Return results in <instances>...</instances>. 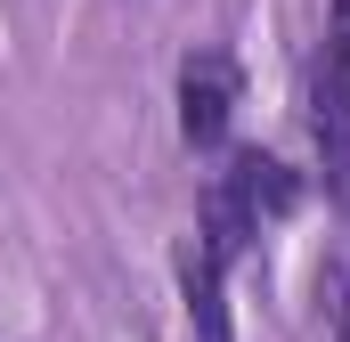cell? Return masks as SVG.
Masks as SVG:
<instances>
[{
  "label": "cell",
  "instance_id": "3957f363",
  "mask_svg": "<svg viewBox=\"0 0 350 342\" xmlns=\"http://www.w3.org/2000/svg\"><path fill=\"white\" fill-rule=\"evenodd\" d=\"M220 285H228V261L204 253V245L187 237V253H179V293H187V326H196V342H237V334H228V302H220Z\"/></svg>",
  "mask_w": 350,
  "mask_h": 342
},
{
  "label": "cell",
  "instance_id": "6da1fadb",
  "mask_svg": "<svg viewBox=\"0 0 350 342\" xmlns=\"http://www.w3.org/2000/svg\"><path fill=\"white\" fill-rule=\"evenodd\" d=\"M237 114V57L228 49H196L179 66V139L187 147H220Z\"/></svg>",
  "mask_w": 350,
  "mask_h": 342
},
{
  "label": "cell",
  "instance_id": "7a4b0ae2",
  "mask_svg": "<svg viewBox=\"0 0 350 342\" xmlns=\"http://www.w3.org/2000/svg\"><path fill=\"white\" fill-rule=\"evenodd\" d=\"M212 187H220V196H228V204H237L253 228H261V220H285V212L301 204V179H293V163H277V155H261V147H245V155L220 171Z\"/></svg>",
  "mask_w": 350,
  "mask_h": 342
},
{
  "label": "cell",
  "instance_id": "5b68a950",
  "mask_svg": "<svg viewBox=\"0 0 350 342\" xmlns=\"http://www.w3.org/2000/svg\"><path fill=\"white\" fill-rule=\"evenodd\" d=\"M334 326H342V342H350V302H342V318H334Z\"/></svg>",
  "mask_w": 350,
  "mask_h": 342
},
{
  "label": "cell",
  "instance_id": "277c9868",
  "mask_svg": "<svg viewBox=\"0 0 350 342\" xmlns=\"http://www.w3.org/2000/svg\"><path fill=\"white\" fill-rule=\"evenodd\" d=\"M318 106L350 114V0L326 8V74H318Z\"/></svg>",
  "mask_w": 350,
  "mask_h": 342
}]
</instances>
